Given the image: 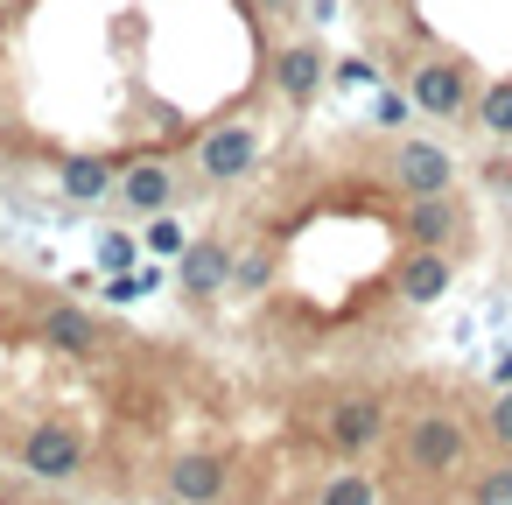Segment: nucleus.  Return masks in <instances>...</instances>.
<instances>
[{
    "instance_id": "obj_1",
    "label": "nucleus",
    "mask_w": 512,
    "mask_h": 505,
    "mask_svg": "<svg viewBox=\"0 0 512 505\" xmlns=\"http://www.w3.org/2000/svg\"><path fill=\"white\" fill-rule=\"evenodd\" d=\"M407 99L421 120H463L477 92H470V71L456 57H421V64H407Z\"/></svg>"
},
{
    "instance_id": "obj_2",
    "label": "nucleus",
    "mask_w": 512,
    "mask_h": 505,
    "mask_svg": "<svg viewBox=\"0 0 512 505\" xmlns=\"http://www.w3.org/2000/svg\"><path fill=\"white\" fill-rule=\"evenodd\" d=\"M456 183V155L442 141H400L393 148V190L400 197H442Z\"/></svg>"
},
{
    "instance_id": "obj_3",
    "label": "nucleus",
    "mask_w": 512,
    "mask_h": 505,
    "mask_svg": "<svg viewBox=\"0 0 512 505\" xmlns=\"http://www.w3.org/2000/svg\"><path fill=\"white\" fill-rule=\"evenodd\" d=\"M463 456H470V435H463V421H449V414H421V421L407 428V463H414V470L442 477V470H456Z\"/></svg>"
},
{
    "instance_id": "obj_4",
    "label": "nucleus",
    "mask_w": 512,
    "mask_h": 505,
    "mask_svg": "<svg viewBox=\"0 0 512 505\" xmlns=\"http://www.w3.org/2000/svg\"><path fill=\"white\" fill-rule=\"evenodd\" d=\"M260 162V134L246 127V120H225V127H211L204 141H197V169L211 176V183H232V176H246Z\"/></svg>"
},
{
    "instance_id": "obj_5",
    "label": "nucleus",
    "mask_w": 512,
    "mask_h": 505,
    "mask_svg": "<svg viewBox=\"0 0 512 505\" xmlns=\"http://www.w3.org/2000/svg\"><path fill=\"white\" fill-rule=\"evenodd\" d=\"M169 498H183V505H218V498H225V456H211V449L169 456Z\"/></svg>"
},
{
    "instance_id": "obj_6",
    "label": "nucleus",
    "mask_w": 512,
    "mask_h": 505,
    "mask_svg": "<svg viewBox=\"0 0 512 505\" xmlns=\"http://www.w3.org/2000/svg\"><path fill=\"white\" fill-rule=\"evenodd\" d=\"M449 274H456V267H449L442 246H414V253L393 267V288H400V302L421 309V302H442V295H449Z\"/></svg>"
},
{
    "instance_id": "obj_7",
    "label": "nucleus",
    "mask_w": 512,
    "mask_h": 505,
    "mask_svg": "<svg viewBox=\"0 0 512 505\" xmlns=\"http://www.w3.org/2000/svg\"><path fill=\"white\" fill-rule=\"evenodd\" d=\"M274 92H281L288 106H309V99L323 92V50H316V43H288V50L274 57Z\"/></svg>"
},
{
    "instance_id": "obj_8",
    "label": "nucleus",
    "mask_w": 512,
    "mask_h": 505,
    "mask_svg": "<svg viewBox=\"0 0 512 505\" xmlns=\"http://www.w3.org/2000/svg\"><path fill=\"white\" fill-rule=\"evenodd\" d=\"M379 428H386V407H379L372 393H344V400L330 407V442H337V449H372Z\"/></svg>"
},
{
    "instance_id": "obj_9",
    "label": "nucleus",
    "mask_w": 512,
    "mask_h": 505,
    "mask_svg": "<svg viewBox=\"0 0 512 505\" xmlns=\"http://www.w3.org/2000/svg\"><path fill=\"white\" fill-rule=\"evenodd\" d=\"M169 197H176L169 162H134V169H120V204H127V211L155 218V211H169Z\"/></svg>"
},
{
    "instance_id": "obj_10",
    "label": "nucleus",
    "mask_w": 512,
    "mask_h": 505,
    "mask_svg": "<svg viewBox=\"0 0 512 505\" xmlns=\"http://www.w3.org/2000/svg\"><path fill=\"white\" fill-rule=\"evenodd\" d=\"M463 232V211H456V197L442 190V197H407V239L414 246H449Z\"/></svg>"
},
{
    "instance_id": "obj_11",
    "label": "nucleus",
    "mask_w": 512,
    "mask_h": 505,
    "mask_svg": "<svg viewBox=\"0 0 512 505\" xmlns=\"http://www.w3.org/2000/svg\"><path fill=\"white\" fill-rule=\"evenodd\" d=\"M22 463H29L36 477H71V470L85 463V442H78L71 428H36V435L22 442Z\"/></svg>"
},
{
    "instance_id": "obj_12",
    "label": "nucleus",
    "mask_w": 512,
    "mask_h": 505,
    "mask_svg": "<svg viewBox=\"0 0 512 505\" xmlns=\"http://www.w3.org/2000/svg\"><path fill=\"white\" fill-rule=\"evenodd\" d=\"M232 267H239V260H232L218 239H190V253H183V267H176V274H183V288L204 302V295H218V288L232 281Z\"/></svg>"
},
{
    "instance_id": "obj_13",
    "label": "nucleus",
    "mask_w": 512,
    "mask_h": 505,
    "mask_svg": "<svg viewBox=\"0 0 512 505\" xmlns=\"http://www.w3.org/2000/svg\"><path fill=\"white\" fill-rule=\"evenodd\" d=\"M57 190H64L71 204H99V197H113L120 183H113V162H106V155H64Z\"/></svg>"
},
{
    "instance_id": "obj_14",
    "label": "nucleus",
    "mask_w": 512,
    "mask_h": 505,
    "mask_svg": "<svg viewBox=\"0 0 512 505\" xmlns=\"http://www.w3.org/2000/svg\"><path fill=\"white\" fill-rule=\"evenodd\" d=\"M43 344H50V351H71V358H85V351H99V323H92L78 302H57V309L43 316Z\"/></svg>"
},
{
    "instance_id": "obj_15",
    "label": "nucleus",
    "mask_w": 512,
    "mask_h": 505,
    "mask_svg": "<svg viewBox=\"0 0 512 505\" xmlns=\"http://www.w3.org/2000/svg\"><path fill=\"white\" fill-rule=\"evenodd\" d=\"M470 120H477L491 141H512V78H491V85L470 99Z\"/></svg>"
},
{
    "instance_id": "obj_16",
    "label": "nucleus",
    "mask_w": 512,
    "mask_h": 505,
    "mask_svg": "<svg viewBox=\"0 0 512 505\" xmlns=\"http://www.w3.org/2000/svg\"><path fill=\"white\" fill-rule=\"evenodd\" d=\"M148 253H162V260H183V253H190V232H183L169 211H155V218H148Z\"/></svg>"
},
{
    "instance_id": "obj_17",
    "label": "nucleus",
    "mask_w": 512,
    "mask_h": 505,
    "mask_svg": "<svg viewBox=\"0 0 512 505\" xmlns=\"http://www.w3.org/2000/svg\"><path fill=\"white\" fill-rule=\"evenodd\" d=\"M323 505H379V491H372V477H358V470H337V477L323 484Z\"/></svg>"
},
{
    "instance_id": "obj_18",
    "label": "nucleus",
    "mask_w": 512,
    "mask_h": 505,
    "mask_svg": "<svg viewBox=\"0 0 512 505\" xmlns=\"http://www.w3.org/2000/svg\"><path fill=\"white\" fill-rule=\"evenodd\" d=\"M372 120H379V127L393 134V127H407V120H414V99H407V92H379V106H372Z\"/></svg>"
},
{
    "instance_id": "obj_19",
    "label": "nucleus",
    "mask_w": 512,
    "mask_h": 505,
    "mask_svg": "<svg viewBox=\"0 0 512 505\" xmlns=\"http://www.w3.org/2000/svg\"><path fill=\"white\" fill-rule=\"evenodd\" d=\"M99 267H106V274H127V267H134V239H127V232H106V239H99Z\"/></svg>"
},
{
    "instance_id": "obj_20",
    "label": "nucleus",
    "mask_w": 512,
    "mask_h": 505,
    "mask_svg": "<svg viewBox=\"0 0 512 505\" xmlns=\"http://www.w3.org/2000/svg\"><path fill=\"white\" fill-rule=\"evenodd\" d=\"M477 505H512V470L484 477V484H477Z\"/></svg>"
},
{
    "instance_id": "obj_21",
    "label": "nucleus",
    "mask_w": 512,
    "mask_h": 505,
    "mask_svg": "<svg viewBox=\"0 0 512 505\" xmlns=\"http://www.w3.org/2000/svg\"><path fill=\"white\" fill-rule=\"evenodd\" d=\"M491 435L512 442V386H498V400H491Z\"/></svg>"
},
{
    "instance_id": "obj_22",
    "label": "nucleus",
    "mask_w": 512,
    "mask_h": 505,
    "mask_svg": "<svg viewBox=\"0 0 512 505\" xmlns=\"http://www.w3.org/2000/svg\"><path fill=\"white\" fill-rule=\"evenodd\" d=\"M232 274H239V281H246V288H260V281H267V260H260V253H246V260H239V267H232Z\"/></svg>"
},
{
    "instance_id": "obj_23",
    "label": "nucleus",
    "mask_w": 512,
    "mask_h": 505,
    "mask_svg": "<svg viewBox=\"0 0 512 505\" xmlns=\"http://www.w3.org/2000/svg\"><path fill=\"white\" fill-rule=\"evenodd\" d=\"M498 386H512V351H505V358H498Z\"/></svg>"
},
{
    "instance_id": "obj_24",
    "label": "nucleus",
    "mask_w": 512,
    "mask_h": 505,
    "mask_svg": "<svg viewBox=\"0 0 512 505\" xmlns=\"http://www.w3.org/2000/svg\"><path fill=\"white\" fill-rule=\"evenodd\" d=\"M260 8H288V0H260Z\"/></svg>"
},
{
    "instance_id": "obj_25",
    "label": "nucleus",
    "mask_w": 512,
    "mask_h": 505,
    "mask_svg": "<svg viewBox=\"0 0 512 505\" xmlns=\"http://www.w3.org/2000/svg\"><path fill=\"white\" fill-rule=\"evenodd\" d=\"M0 134H8V120H0Z\"/></svg>"
}]
</instances>
